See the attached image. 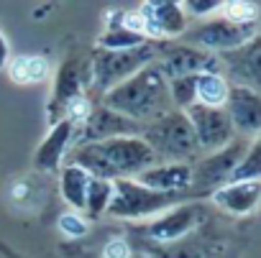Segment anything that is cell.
<instances>
[{
    "instance_id": "obj_1",
    "label": "cell",
    "mask_w": 261,
    "mask_h": 258,
    "mask_svg": "<svg viewBox=\"0 0 261 258\" xmlns=\"http://www.w3.org/2000/svg\"><path fill=\"white\" fill-rule=\"evenodd\" d=\"M69 164L85 169L90 177L115 182V179H134L144 169L154 166L156 156L141 136H118L100 144L74 146Z\"/></svg>"
},
{
    "instance_id": "obj_2",
    "label": "cell",
    "mask_w": 261,
    "mask_h": 258,
    "mask_svg": "<svg viewBox=\"0 0 261 258\" xmlns=\"http://www.w3.org/2000/svg\"><path fill=\"white\" fill-rule=\"evenodd\" d=\"M102 107L139 123L141 128L149 123H156L167 112H172L169 87L164 74L159 72L156 62L134 74L130 79L115 84L102 95Z\"/></svg>"
},
{
    "instance_id": "obj_3",
    "label": "cell",
    "mask_w": 261,
    "mask_h": 258,
    "mask_svg": "<svg viewBox=\"0 0 261 258\" xmlns=\"http://www.w3.org/2000/svg\"><path fill=\"white\" fill-rule=\"evenodd\" d=\"M185 202H195L190 192L164 194V192L146 189L134 179H115L113 182V199H110L105 215L120 217V220H144V217L162 215V212H167L177 205H185Z\"/></svg>"
},
{
    "instance_id": "obj_4",
    "label": "cell",
    "mask_w": 261,
    "mask_h": 258,
    "mask_svg": "<svg viewBox=\"0 0 261 258\" xmlns=\"http://www.w3.org/2000/svg\"><path fill=\"white\" fill-rule=\"evenodd\" d=\"M141 138L151 146L156 161L164 159L167 164H192V159L200 154L192 125L182 110H172L156 123L144 125Z\"/></svg>"
},
{
    "instance_id": "obj_5",
    "label": "cell",
    "mask_w": 261,
    "mask_h": 258,
    "mask_svg": "<svg viewBox=\"0 0 261 258\" xmlns=\"http://www.w3.org/2000/svg\"><path fill=\"white\" fill-rule=\"evenodd\" d=\"M159 51H162V44H156V41H146L144 46L123 49V51L100 49L92 54V62H90V84L100 95H105L115 84L130 79L141 69H146L149 64H154L159 59Z\"/></svg>"
},
{
    "instance_id": "obj_6",
    "label": "cell",
    "mask_w": 261,
    "mask_h": 258,
    "mask_svg": "<svg viewBox=\"0 0 261 258\" xmlns=\"http://www.w3.org/2000/svg\"><path fill=\"white\" fill-rule=\"evenodd\" d=\"M251 144H246V138H233L228 146H223L220 151H213L207 159H202L200 164H192V182H190V194L192 199L197 197H210L218 187L230 182L233 169L238 166V161L243 159V154L248 151Z\"/></svg>"
},
{
    "instance_id": "obj_7",
    "label": "cell",
    "mask_w": 261,
    "mask_h": 258,
    "mask_svg": "<svg viewBox=\"0 0 261 258\" xmlns=\"http://www.w3.org/2000/svg\"><path fill=\"white\" fill-rule=\"evenodd\" d=\"M190 46L207 51V54H225L238 46H246L248 41L258 39V23H233L220 16L207 18L197 28L187 34Z\"/></svg>"
},
{
    "instance_id": "obj_8",
    "label": "cell",
    "mask_w": 261,
    "mask_h": 258,
    "mask_svg": "<svg viewBox=\"0 0 261 258\" xmlns=\"http://www.w3.org/2000/svg\"><path fill=\"white\" fill-rule=\"evenodd\" d=\"M87 84H90V64H82V59H77L74 54L67 56L54 74V84H51V95H49V105H46L49 128L64 118V110L72 100L87 95L85 92Z\"/></svg>"
},
{
    "instance_id": "obj_9",
    "label": "cell",
    "mask_w": 261,
    "mask_h": 258,
    "mask_svg": "<svg viewBox=\"0 0 261 258\" xmlns=\"http://www.w3.org/2000/svg\"><path fill=\"white\" fill-rule=\"evenodd\" d=\"M182 112L192 125V133H195L200 151H210V154L220 151L223 146H228L236 138L233 123H230V118L223 107H205V105L195 102Z\"/></svg>"
},
{
    "instance_id": "obj_10",
    "label": "cell",
    "mask_w": 261,
    "mask_h": 258,
    "mask_svg": "<svg viewBox=\"0 0 261 258\" xmlns=\"http://www.w3.org/2000/svg\"><path fill=\"white\" fill-rule=\"evenodd\" d=\"M136 11L144 18V36L149 41H172L187 31V13L182 3H146Z\"/></svg>"
},
{
    "instance_id": "obj_11",
    "label": "cell",
    "mask_w": 261,
    "mask_h": 258,
    "mask_svg": "<svg viewBox=\"0 0 261 258\" xmlns=\"http://www.w3.org/2000/svg\"><path fill=\"white\" fill-rule=\"evenodd\" d=\"M202 220H205L202 205L185 202V205H177V207L162 212L159 217H154L146 225V235L156 243H174V240L185 238L187 233H192Z\"/></svg>"
},
{
    "instance_id": "obj_12",
    "label": "cell",
    "mask_w": 261,
    "mask_h": 258,
    "mask_svg": "<svg viewBox=\"0 0 261 258\" xmlns=\"http://www.w3.org/2000/svg\"><path fill=\"white\" fill-rule=\"evenodd\" d=\"M82 128V136L77 146L82 144H100V141H108V138H118V136H141V125L134 123V120H128L108 107H92L90 118L80 125ZM77 128V131H80Z\"/></svg>"
},
{
    "instance_id": "obj_13",
    "label": "cell",
    "mask_w": 261,
    "mask_h": 258,
    "mask_svg": "<svg viewBox=\"0 0 261 258\" xmlns=\"http://www.w3.org/2000/svg\"><path fill=\"white\" fill-rule=\"evenodd\" d=\"M223 110L228 112L236 133H241L243 138L251 136V141L258 138V128H261V100H258V92H256V90L230 87Z\"/></svg>"
},
{
    "instance_id": "obj_14",
    "label": "cell",
    "mask_w": 261,
    "mask_h": 258,
    "mask_svg": "<svg viewBox=\"0 0 261 258\" xmlns=\"http://www.w3.org/2000/svg\"><path fill=\"white\" fill-rule=\"evenodd\" d=\"M74 133H77V128L67 118L54 123L49 128L44 144L34 154V169L36 171H59L62 161H64V156H67V151H69V146L74 141Z\"/></svg>"
},
{
    "instance_id": "obj_15",
    "label": "cell",
    "mask_w": 261,
    "mask_h": 258,
    "mask_svg": "<svg viewBox=\"0 0 261 258\" xmlns=\"http://www.w3.org/2000/svg\"><path fill=\"white\" fill-rule=\"evenodd\" d=\"M146 189L164 192V194H177V192H190L192 182V164H154L144 169L141 174L134 177Z\"/></svg>"
},
{
    "instance_id": "obj_16",
    "label": "cell",
    "mask_w": 261,
    "mask_h": 258,
    "mask_svg": "<svg viewBox=\"0 0 261 258\" xmlns=\"http://www.w3.org/2000/svg\"><path fill=\"white\" fill-rule=\"evenodd\" d=\"M220 64L228 69V77L233 79L230 87H246L258 92V39L220 54Z\"/></svg>"
},
{
    "instance_id": "obj_17",
    "label": "cell",
    "mask_w": 261,
    "mask_h": 258,
    "mask_svg": "<svg viewBox=\"0 0 261 258\" xmlns=\"http://www.w3.org/2000/svg\"><path fill=\"white\" fill-rule=\"evenodd\" d=\"M258 197H261L258 182H228L210 194V199L223 212L230 215H251L258 207Z\"/></svg>"
},
{
    "instance_id": "obj_18",
    "label": "cell",
    "mask_w": 261,
    "mask_h": 258,
    "mask_svg": "<svg viewBox=\"0 0 261 258\" xmlns=\"http://www.w3.org/2000/svg\"><path fill=\"white\" fill-rule=\"evenodd\" d=\"M59 174V189L64 202L72 207V212L85 210V197H87V184H90V174L74 164H62Z\"/></svg>"
},
{
    "instance_id": "obj_19",
    "label": "cell",
    "mask_w": 261,
    "mask_h": 258,
    "mask_svg": "<svg viewBox=\"0 0 261 258\" xmlns=\"http://www.w3.org/2000/svg\"><path fill=\"white\" fill-rule=\"evenodd\" d=\"M6 69L18 84H41L51 77V64L46 56H13Z\"/></svg>"
},
{
    "instance_id": "obj_20",
    "label": "cell",
    "mask_w": 261,
    "mask_h": 258,
    "mask_svg": "<svg viewBox=\"0 0 261 258\" xmlns=\"http://www.w3.org/2000/svg\"><path fill=\"white\" fill-rule=\"evenodd\" d=\"M230 84L220 74H197L195 77V102L205 107H225Z\"/></svg>"
},
{
    "instance_id": "obj_21",
    "label": "cell",
    "mask_w": 261,
    "mask_h": 258,
    "mask_svg": "<svg viewBox=\"0 0 261 258\" xmlns=\"http://www.w3.org/2000/svg\"><path fill=\"white\" fill-rule=\"evenodd\" d=\"M110 199H113V182H110V179L90 177L87 197H85V212H87L90 217H100V215H105Z\"/></svg>"
},
{
    "instance_id": "obj_22",
    "label": "cell",
    "mask_w": 261,
    "mask_h": 258,
    "mask_svg": "<svg viewBox=\"0 0 261 258\" xmlns=\"http://www.w3.org/2000/svg\"><path fill=\"white\" fill-rule=\"evenodd\" d=\"M149 39L134 34V31H125V28H105L97 36V46L105 51H123V49H136L144 46Z\"/></svg>"
},
{
    "instance_id": "obj_23",
    "label": "cell",
    "mask_w": 261,
    "mask_h": 258,
    "mask_svg": "<svg viewBox=\"0 0 261 258\" xmlns=\"http://www.w3.org/2000/svg\"><path fill=\"white\" fill-rule=\"evenodd\" d=\"M258 138L251 141L248 151L243 154V159L238 161V166L233 169L230 174V182H258V174H261V166H258Z\"/></svg>"
},
{
    "instance_id": "obj_24",
    "label": "cell",
    "mask_w": 261,
    "mask_h": 258,
    "mask_svg": "<svg viewBox=\"0 0 261 258\" xmlns=\"http://www.w3.org/2000/svg\"><path fill=\"white\" fill-rule=\"evenodd\" d=\"M39 197H41V187H36L34 179L23 177V179L11 182V189H8V202L11 205H16V207H31V205H39Z\"/></svg>"
},
{
    "instance_id": "obj_25",
    "label": "cell",
    "mask_w": 261,
    "mask_h": 258,
    "mask_svg": "<svg viewBox=\"0 0 261 258\" xmlns=\"http://www.w3.org/2000/svg\"><path fill=\"white\" fill-rule=\"evenodd\" d=\"M220 18L233 23H258V6L256 3H223L218 11Z\"/></svg>"
},
{
    "instance_id": "obj_26",
    "label": "cell",
    "mask_w": 261,
    "mask_h": 258,
    "mask_svg": "<svg viewBox=\"0 0 261 258\" xmlns=\"http://www.w3.org/2000/svg\"><path fill=\"white\" fill-rule=\"evenodd\" d=\"M59 230L67 235V238H82V235H87V230H90V225H87V220L80 215V212H62L59 215Z\"/></svg>"
},
{
    "instance_id": "obj_27",
    "label": "cell",
    "mask_w": 261,
    "mask_h": 258,
    "mask_svg": "<svg viewBox=\"0 0 261 258\" xmlns=\"http://www.w3.org/2000/svg\"><path fill=\"white\" fill-rule=\"evenodd\" d=\"M102 258H130V245L123 238H113L108 240V245L102 248Z\"/></svg>"
},
{
    "instance_id": "obj_28",
    "label": "cell",
    "mask_w": 261,
    "mask_h": 258,
    "mask_svg": "<svg viewBox=\"0 0 261 258\" xmlns=\"http://www.w3.org/2000/svg\"><path fill=\"white\" fill-rule=\"evenodd\" d=\"M11 62V46H8V39L3 34V28H0V69H6Z\"/></svg>"
}]
</instances>
